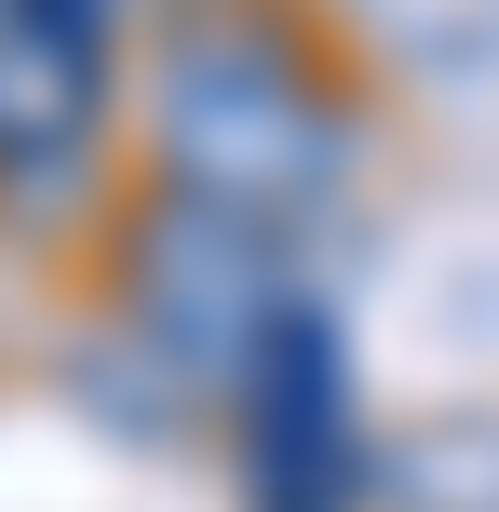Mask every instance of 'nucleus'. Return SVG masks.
Wrapping results in <instances>:
<instances>
[{"label":"nucleus","mask_w":499,"mask_h":512,"mask_svg":"<svg viewBox=\"0 0 499 512\" xmlns=\"http://www.w3.org/2000/svg\"><path fill=\"white\" fill-rule=\"evenodd\" d=\"M108 122H122V54L0 14V230H81L108 203Z\"/></svg>","instance_id":"obj_4"},{"label":"nucleus","mask_w":499,"mask_h":512,"mask_svg":"<svg viewBox=\"0 0 499 512\" xmlns=\"http://www.w3.org/2000/svg\"><path fill=\"white\" fill-rule=\"evenodd\" d=\"M351 149H365V122L284 0H203L149 41V176L162 189H203V203L297 230L351 189Z\"/></svg>","instance_id":"obj_1"},{"label":"nucleus","mask_w":499,"mask_h":512,"mask_svg":"<svg viewBox=\"0 0 499 512\" xmlns=\"http://www.w3.org/2000/svg\"><path fill=\"white\" fill-rule=\"evenodd\" d=\"M297 297H311V270H297V230H284V216L203 203V189H162V176H149V203H122L108 324H135L203 405H230L243 351H257Z\"/></svg>","instance_id":"obj_2"},{"label":"nucleus","mask_w":499,"mask_h":512,"mask_svg":"<svg viewBox=\"0 0 499 512\" xmlns=\"http://www.w3.org/2000/svg\"><path fill=\"white\" fill-rule=\"evenodd\" d=\"M216 432H230V499L243 512H378V486H392L378 432H365V378H351V324H338L324 283L243 351Z\"/></svg>","instance_id":"obj_3"}]
</instances>
